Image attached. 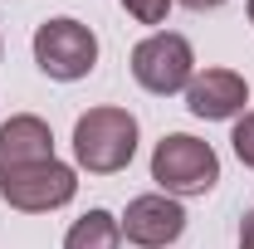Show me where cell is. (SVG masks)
Segmentation results:
<instances>
[{"mask_svg":"<svg viewBox=\"0 0 254 249\" xmlns=\"http://www.w3.org/2000/svg\"><path fill=\"white\" fill-rule=\"evenodd\" d=\"M240 249H254V210L240 220Z\"/></svg>","mask_w":254,"mask_h":249,"instance_id":"12","label":"cell"},{"mask_svg":"<svg viewBox=\"0 0 254 249\" xmlns=\"http://www.w3.org/2000/svg\"><path fill=\"white\" fill-rule=\"evenodd\" d=\"M78 195V171L64 166V161H39L25 171H10L0 176V200L10 210H25V215H44V210H59Z\"/></svg>","mask_w":254,"mask_h":249,"instance_id":"5","label":"cell"},{"mask_svg":"<svg viewBox=\"0 0 254 249\" xmlns=\"http://www.w3.org/2000/svg\"><path fill=\"white\" fill-rule=\"evenodd\" d=\"M250 25H254V0H250Z\"/></svg>","mask_w":254,"mask_h":249,"instance_id":"14","label":"cell"},{"mask_svg":"<svg viewBox=\"0 0 254 249\" xmlns=\"http://www.w3.org/2000/svg\"><path fill=\"white\" fill-rule=\"evenodd\" d=\"M250 103V83L235 73V68H205L186 83V108L205 123H225V118H240Z\"/></svg>","mask_w":254,"mask_h":249,"instance_id":"7","label":"cell"},{"mask_svg":"<svg viewBox=\"0 0 254 249\" xmlns=\"http://www.w3.org/2000/svg\"><path fill=\"white\" fill-rule=\"evenodd\" d=\"M230 142H235V156L254 171V113H245V118L235 123V137H230Z\"/></svg>","mask_w":254,"mask_h":249,"instance_id":"11","label":"cell"},{"mask_svg":"<svg viewBox=\"0 0 254 249\" xmlns=\"http://www.w3.org/2000/svg\"><path fill=\"white\" fill-rule=\"evenodd\" d=\"M123 10L137 20V25H161L166 10H171V0H123Z\"/></svg>","mask_w":254,"mask_h":249,"instance_id":"10","label":"cell"},{"mask_svg":"<svg viewBox=\"0 0 254 249\" xmlns=\"http://www.w3.org/2000/svg\"><path fill=\"white\" fill-rule=\"evenodd\" d=\"M39 161H54V132H49V123L34 118V113L5 118L0 123V176L39 166Z\"/></svg>","mask_w":254,"mask_h":249,"instance_id":"8","label":"cell"},{"mask_svg":"<svg viewBox=\"0 0 254 249\" xmlns=\"http://www.w3.org/2000/svg\"><path fill=\"white\" fill-rule=\"evenodd\" d=\"M176 5H186V10H220L225 0H176Z\"/></svg>","mask_w":254,"mask_h":249,"instance_id":"13","label":"cell"},{"mask_svg":"<svg viewBox=\"0 0 254 249\" xmlns=\"http://www.w3.org/2000/svg\"><path fill=\"white\" fill-rule=\"evenodd\" d=\"M73 156L83 171L113 176L137 156V118L127 108H88L73 123Z\"/></svg>","mask_w":254,"mask_h":249,"instance_id":"1","label":"cell"},{"mask_svg":"<svg viewBox=\"0 0 254 249\" xmlns=\"http://www.w3.org/2000/svg\"><path fill=\"white\" fill-rule=\"evenodd\" d=\"M132 78L157 98L186 93V83L195 78V49H190L186 34L176 30H157L147 34L137 49H132Z\"/></svg>","mask_w":254,"mask_h":249,"instance_id":"4","label":"cell"},{"mask_svg":"<svg viewBox=\"0 0 254 249\" xmlns=\"http://www.w3.org/2000/svg\"><path fill=\"white\" fill-rule=\"evenodd\" d=\"M123 245V225L108 210H88L83 220H73V230L64 235V249H118Z\"/></svg>","mask_w":254,"mask_h":249,"instance_id":"9","label":"cell"},{"mask_svg":"<svg viewBox=\"0 0 254 249\" xmlns=\"http://www.w3.org/2000/svg\"><path fill=\"white\" fill-rule=\"evenodd\" d=\"M152 181L161 186V195H205L220 181V156L190 132H171L152 152Z\"/></svg>","mask_w":254,"mask_h":249,"instance_id":"2","label":"cell"},{"mask_svg":"<svg viewBox=\"0 0 254 249\" xmlns=\"http://www.w3.org/2000/svg\"><path fill=\"white\" fill-rule=\"evenodd\" d=\"M118 225H123L127 245H137V249H166V245H176V240L186 235V210H181L176 195L152 190V195L127 200V210H123Z\"/></svg>","mask_w":254,"mask_h":249,"instance_id":"6","label":"cell"},{"mask_svg":"<svg viewBox=\"0 0 254 249\" xmlns=\"http://www.w3.org/2000/svg\"><path fill=\"white\" fill-rule=\"evenodd\" d=\"M34 63L49 73V78H59V83H78V78H88L98 63V34L83 25V20H44L39 30H34Z\"/></svg>","mask_w":254,"mask_h":249,"instance_id":"3","label":"cell"}]
</instances>
